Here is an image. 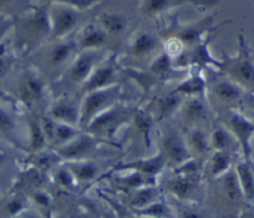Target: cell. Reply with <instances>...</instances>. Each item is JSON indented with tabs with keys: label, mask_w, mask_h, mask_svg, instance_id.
<instances>
[{
	"label": "cell",
	"mask_w": 254,
	"mask_h": 218,
	"mask_svg": "<svg viewBox=\"0 0 254 218\" xmlns=\"http://www.w3.org/2000/svg\"><path fill=\"white\" fill-rule=\"evenodd\" d=\"M216 69L246 92H254V56L242 34L238 36V50L236 55H224L222 60L217 61Z\"/></svg>",
	"instance_id": "6da1fadb"
},
{
	"label": "cell",
	"mask_w": 254,
	"mask_h": 218,
	"mask_svg": "<svg viewBox=\"0 0 254 218\" xmlns=\"http://www.w3.org/2000/svg\"><path fill=\"white\" fill-rule=\"evenodd\" d=\"M121 96V84L85 94L81 105H80V112H81L80 129L85 130L95 117L119 104Z\"/></svg>",
	"instance_id": "7a4b0ae2"
},
{
	"label": "cell",
	"mask_w": 254,
	"mask_h": 218,
	"mask_svg": "<svg viewBox=\"0 0 254 218\" xmlns=\"http://www.w3.org/2000/svg\"><path fill=\"white\" fill-rule=\"evenodd\" d=\"M221 122L233 135L239 151L243 155V160L251 161L253 153L252 141L254 137V120L247 117L237 109H229L224 111Z\"/></svg>",
	"instance_id": "3957f363"
},
{
	"label": "cell",
	"mask_w": 254,
	"mask_h": 218,
	"mask_svg": "<svg viewBox=\"0 0 254 218\" xmlns=\"http://www.w3.org/2000/svg\"><path fill=\"white\" fill-rule=\"evenodd\" d=\"M133 110L126 109L122 105H115L111 109L95 117L86 126L85 132L97 137V139L106 140L112 139L117 130L127 122V120H132Z\"/></svg>",
	"instance_id": "277c9868"
},
{
	"label": "cell",
	"mask_w": 254,
	"mask_h": 218,
	"mask_svg": "<svg viewBox=\"0 0 254 218\" xmlns=\"http://www.w3.org/2000/svg\"><path fill=\"white\" fill-rule=\"evenodd\" d=\"M105 142L111 144V141H105V140L97 139V137L82 131L74 140L63 145L60 147L55 148V155L60 160H65L66 162L89 160L99 150L100 145L105 144Z\"/></svg>",
	"instance_id": "5b68a950"
},
{
	"label": "cell",
	"mask_w": 254,
	"mask_h": 218,
	"mask_svg": "<svg viewBox=\"0 0 254 218\" xmlns=\"http://www.w3.org/2000/svg\"><path fill=\"white\" fill-rule=\"evenodd\" d=\"M49 18L51 25V40H63L75 30L81 20V10L61 4H50Z\"/></svg>",
	"instance_id": "8992f818"
},
{
	"label": "cell",
	"mask_w": 254,
	"mask_h": 218,
	"mask_svg": "<svg viewBox=\"0 0 254 218\" xmlns=\"http://www.w3.org/2000/svg\"><path fill=\"white\" fill-rule=\"evenodd\" d=\"M244 95L246 91L227 77L214 80L207 85V100L217 102L219 106L227 107V110L236 109L237 105H242Z\"/></svg>",
	"instance_id": "52a82bcc"
},
{
	"label": "cell",
	"mask_w": 254,
	"mask_h": 218,
	"mask_svg": "<svg viewBox=\"0 0 254 218\" xmlns=\"http://www.w3.org/2000/svg\"><path fill=\"white\" fill-rule=\"evenodd\" d=\"M160 151L165 156L166 162L175 167H180L183 163L192 160V155L187 147L185 136L178 132V130H168L163 135Z\"/></svg>",
	"instance_id": "ba28073f"
},
{
	"label": "cell",
	"mask_w": 254,
	"mask_h": 218,
	"mask_svg": "<svg viewBox=\"0 0 254 218\" xmlns=\"http://www.w3.org/2000/svg\"><path fill=\"white\" fill-rule=\"evenodd\" d=\"M101 59V50L80 51L76 58L70 64L67 76L72 84L84 85L97 68Z\"/></svg>",
	"instance_id": "9c48e42d"
},
{
	"label": "cell",
	"mask_w": 254,
	"mask_h": 218,
	"mask_svg": "<svg viewBox=\"0 0 254 218\" xmlns=\"http://www.w3.org/2000/svg\"><path fill=\"white\" fill-rule=\"evenodd\" d=\"M212 23H213V18H207L203 20L198 21V23L190 24V25L185 26H177V28H172L170 30V36L167 40H175L186 49H192L194 45L201 43L203 40V35L206 31L211 29Z\"/></svg>",
	"instance_id": "30bf717a"
},
{
	"label": "cell",
	"mask_w": 254,
	"mask_h": 218,
	"mask_svg": "<svg viewBox=\"0 0 254 218\" xmlns=\"http://www.w3.org/2000/svg\"><path fill=\"white\" fill-rule=\"evenodd\" d=\"M121 69L117 66V63L115 59H110L105 64L97 66L91 74V76L86 80L84 85H82V90H84V95L87 92L96 91V90L106 89V87L114 86V85L119 84L117 81V75Z\"/></svg>",
	"instance_id": "8fae6325"
},
{
	"label": "cell",
	"mask_w": 254,
	"mask_h": 218,
	"mask_svg": "<svg viewBox=\"0 0 254 218\" xmlns=\"http://www.w3.org/2000/svg\"><path fill=\"white\" fill-rule=\"evenodd\" d=\"M24 31L28 33L33 40L40 41L51 38V25L49 18V6L46 4L34 9L23 23Z\"/></svg>",
	"instance_id": "7c38bea8"
},
{
	"label": "cell",
	"mask_w": 254,
	"mask_h": 218,
	"mask_svg": "<svg viewBox=\"0 0 254 218\" xmlns=\"http://www.w3.org/2000/svg\"><path fill=\"white\" fill-rule=\"evenodd\" d=\"M41 124H43L44 131L48 139V144H50L55 148L67 144L82 132L80 127L60 124L51 120L49 116L41 117Z\"/></svg>",
	"instance_id": "4fadbf2b"
},
{
	"label": "cell",
	"mask_w": 254,
	"mask_h": 218,
	"mask_svg": "<svg viewBox=\"0 0 254 218\" xmlns=\"http://www.w3.org/2000/svg\"><path fill=\"white\" fill-rule=\"evenodd\" d=\"M183 122L188 127L199 126L209 116V102L206 96L187 97L180 109Z\"/></svg>",
	"instance_id": "5bb4252c"
},
{
	"label": "cell",
	"mask_w": 254,
	"mask_h": 218,
	"mask_svg": "<svg viewBox=\"0 0 254 218\" xmlns=\"http://www.w3.org/2000/svg\"><path fill=\"white\" fill-rule=\"evenodd\" d=\"M46 94V84L43 77L33 71H26L19 85L20 99L26 105H35L44 99Z\"/></svg>",
	"instance_id": "9a60e30c"
},
{
	"label": "cell",
	"mask_w": 254,
	"mask_h": 218,
	"mask_svg": "<svg viewBox=\"0 0 254 218\" xmlns=\"http://www.w3.org/2000/svg\"><path fill=\"white\" fill-rule=\"evenodd\" d=\"M48 116L60 124L80 127V106L69 99L56 100L49 109Z\"/></svg>",
	"instance_id": "2e32d148"
},
{
	"label": "cell",
	"mask_w": 254,
	"mask_h": 218,
	"mask_svg": "<svg viewBox=\"0 0 254 218\" xmlns=\"http://www.w3.org/2000/svg\"><path fill=\"white\" fill-rule=\"evenodd\" d=\"M110 36L102 30L99 24H89L85 26L75 40L77 50H101L109 41Z\"/></svg>",
	"instance_id": "e0dca14e"
},
{
	"label": "cell",
	"mask_w": 254,
	"mask_h": 218,
	"mask_svg": "<svg viewBox=\"0 0 254 218\" xmlns=\"http://www.w3.org/2000/svg\"><path fill=\"white\" fill-rule=\"evenodd\" d=\"M183 101H185V97L177 94L175 90H172V91L161 95L160 97L156 99L155 104H153V111L155 112L153 114L151 112V114H152L155 121H163L177 111H180Z\"/></svg>",
	"instance_id": "ac0fdd59"
},
{
	"label": "cell",
	"mask_w": 254,
	"mask_h": 218,
	"mask_svg": "<svg viewBox=\"0 0 254 218\" xmlns=\"http://www.w3.org/2000/svg\"><path fill=\"white\" fill-rule=\"evenodd\" d=\"M77 50L76 43L72 40H58L48 51L46 63L51 69H59L67 64Z\"/></svg>",
	"instance_id": "d6986e66"
},
{
	"label": "cell",
	"mask_w": 254,
	"mask_h": 218,
	"mask_svg": "<svg viewBox=\"0 0 254 218\" xmlns=\"http://www.w3.org/2000/svg\"><path fill=\"white\" fill-rule=\"evenodd\" d=\"M185 140L192 157L193 156L199 157V156L208 155L209 152H212L209 135H207V132L202 127H188Z\"/></svg>",
	"instance_id": "ffe728a7"
},
{
	"label": "cell",
	"mask_w": 254,
	"mask_h": 218,
	"mask_svg": "<svg viewBox=\"0 0 254 218\" xmlns=\"http://www.w3.org/2000/svg\"><path fill=\"white\" fill-rule=\"evenodd\" d=\"M207 85L208 81L203 77L201 73H193L185 80L177 84L175 87V91L177 94L182 95L185 99L187 97H203L207 95Z\"/></svg>",
	"instance_id": "44dd1931"
},
{
	"label": "cell",
	"mask_w": 254,
	"mask_h": 218,
	"mask_svg": "<svg viewBox=\"0 0 254 218\" xmlns=\"http://www.w3.org/2000/svg\"><path fill=\"white\" fill-rule=\"evenodd\" d=\"M209 142H211L212 151H227V152L233 153L234 150H239L238 144L234 140L233 135L222 122L214 124L209 135Z\"/></svg>",
	"instance_id": "7402d4cb"
},
{
	"label": "cell",
	"mask_w": 254,
	"mask_h": 218,
	"mask_svg": "<svg viewBox=\"0 0 254 218\" xmlns=\"http://www.w3.org/2000/svg\"><path fill=\"white\" fill-rule=\"evenodd\" d=\"M166 165H167V162H166L165 156L160 151L157 155L152 156V157L132 161L131 163L121 166V168H124V170H132L135 172L148 176V177H155L156 175H158L162 171V168Z\"/></svg>",
	"instance_id": "603a6c76"
},
{
	"label": "cell",
	"mask_w": 254,
	"mask_h": 218,
	"mask_svg": "<svg viewBox=\"0 0 254 218\" xmlns=\"http://www.w3.org/2000/svg\"><path fill=\"white\" fill-rule=\"evenodd\" d=\"M158 48V40L153 34L141 31L132 39L128 48V53L133 58H146L150 56Z\"/></svg>",
	"instance_id": "cb8c5ba5"
},
{
	"label": "cell",
	"mask_w": 254,
	"mask_h": 218,
	"mask_svg": "<svg viewBox=\"0 0 254 218\" xmlns=\"http://www.w3.org/2000/svg\"><path fill=\"white\" fill-rule=\"evenodd\" d=\"M239 186L247 200L254 201V171L252 168L251 161H238L234 166Z\"/></svg>",
	"instance_id": "d4e9b609"
},
{
	"label": "cell",
	"mask_w": 254,
	"mask_h": 218,
	"mask_svg": "<svg viewBox=\"0 0 254 218\" xmlns=\"http://www.w3.org/2000/svg\"><path fill=\"white\" fill-rule=\"evenodd\" d=\"M186 3L201 4L199 0H143L141 11L145 16H156Z\"/></svg>",
	"instance_id": "484cf974"
},
{
	"label": "cell",
	"mask_w": 254,
	"mask_h": 218,
	"mask_svg": "<svg viewBox=\"0 0 254 218\" xmlns=\"http://www.w3.org/2000/svg\"><path fill=\"white\" fill-rule=\"evenodd\" d=\"M29 126V150L34 153L43 152L48 145L45 131H44L41 119L30 117L28 122Z\"/></svg>",
	"instance_id": "4316f807"
},
{
	"label": "cell",
	"mask_w": 254,
	"mask_h": 218,
	"mask_svg": "<svg viewBox=\"0 0 254 218\" xmlns=\"http://www.w3.org/2000/svg\"><path fill=\"white\" fill-rule=\"evenodd\" d=\"M97 21L100 28L109 36H120L128 25V20L125 16L115 13H102L97 18Z\"/></svg>",
	"instance_id": "83f0119b"
},
{
	"label": "cell",
	"mask_w": 254,
	"mask_h": 218,
	"mask_svg": "<svg viewBox=\"0 0 254 218\" xmlns=\"http://www.w3.org/2000/svg\"><path fill=\"white\" fill-rule=\"evenodd\" d=\"M132 121L135 125L136 131L138 132L141 139L143 140L145 145L147 147L151 146V135H152V129H153V119L152 114L146 110L141 109H135L133 110L132 115Z\"/></svg>",
	"instance_id": "f1b7e54d"
},
{
	"label": "cell",
	"mask_w": 254,
	"mask_h": 218,
	"mask_svg": "<svg viewBox=\"0 0 254 218\" xmlns=\"http://www.w3.org/2000/svg\"><path fill=\"white\" fill-rule=\"evenodd\" d=\"M66 167L72 173L75 180L82 181V182H89L99 175V166L91 160L70 161L66 163Z\"/></svg>",
	"instance_id": "f546056e"
},
{
	"label": "cell",
	"mask_w": 254,
	"mask_h": 218,
	"mask_svg": "<svg viewBox=\"0 0 254 218\" xmlns=\"http://www.w3.org/2000/svg\"><path fill=\"white\" fill-rule=\"evenodd\" d=\"M221 178L222 190H223V193L226 195L227 200H228L229 202H239L244 196L241 190V186H239L238 178H237L234 168H231L228 172H226L223 176H221Z\"/></svg>",
	"instance_id": "4dcf8cb0"
},
{
	"label": "cell",
	"mask_w": 254,
	"mask_h": 218,
	"mask_svg": "<svg viewBox=\"0 0 254 218\" xmlns=\"http://www.w3.org/2000/svg\"><path fill=\"white\" fill-rule=\"evenodd\" d=\"M233 165V153L227 151H212L211 173L213 177H221L228 172Z\"/></svg>",
	"instance_id": "1f68e13d"
},
{
	"label": "cell",
	"mask_w": 254,
	"mask_h": 218,
	"mask_svg": "<svg viewBox=\"0 0 254 218\" xmlns=\"http://www.w3.org/2000/svg\"><path fill=\"white\" fill-rule=\"evenodd\" d=\"M173 68H175V66H173L172 58H171L166 51H162V53L151 63L148 71H150L151 74L155 75L158 80H162L170 76Z\"/></svg>",
	"instance_id": "d6a6232c"
},
{
	"label": "cell",
	"mask_w": 254,
	"mask_h": 218,
	"mask_svg": "<svg viewBox=\"0 0 254 218\" xmlns=\"http://www.w3.org/2000/svg\"><path fill=\"white\" fill-rule=\"evenodd\" d=\"M124 71L126 73V75L131 77V79H135L136 82L140 85L141 89L145 92H148L152 90V87L155 86L156 82L158 81L157 77L153 74H151L150 71H141V70H135V69H124Z\"/></svg>",
	"instance_id": "836d02e7"
},
{
	"label": "cell",
	"mask_w": 254,
	"mask_h": 218,
	"mask_svg": "<svg viewBox=\"0 0 254 218\" xmlns=\"http://www.w3.org/2000/svg\"><path fill=\"white\" fill-rule=\"evenodd\" d=\"M193 177H186V176H181V177L176 178V180L170 182V190L172 191L175 195L180 196V197H185V196L190 195L193 190Z\"/></svg>",
	"instance_id": "e575fe53"
},
{
	"label": "cell",
	"mask_w": 254,
	"mask_h": 218,
	"mask_svg": "<svg viewBox=\"0 0 254 218\" xmlns=\"http://www.w3.org/2000/svg\"><path fill=\"white\" fill-rule=\"evenodd\" d=\"M16 125L13 116L6 110L0 107V134L8 139H14Z\"/></svg>",
	"instance_id": "d590c367"
},
{
	"label": "cell",
	"mask_w": 254,
	"mask_h": 218,
	"mask_svg": "<svg viewBox=\"0 0 254 218\" xmlns=\"http://www.w3.org/2000/svg\"><path fill=\"white\" fill-rule=\"evenodd\" d=\"M141 213L147 217L152 218H171L170 216V210H168L167 206L165 205L161 201H155L151 205L146 206L145 208H141Z\"/></svg>",
	"instance_id": "8d00e7d4"
},
{
	"label": "cell",
	"mask_w": 254,
	"mask_h": 218,
	"mask_svg": "<svg viewBox=\"0 0 254 218\" xmlns=\"http://www.w3.org/2000/svg\"><path fill=\"white\" fill-rule=\"evenodd\" d=\"M156 201V191L153 188H145V190H140L132 198V206L137 207L138 210L145 208L146 206L151 205Z\"/></svg>",
	"instance_id": "74e56055"
},
{
	"label": "cell",
	"mask_w": 254,
	"mask_h": 218,
	"mask_svg": "<svg viewBox=\"0 0 254 218\" xmlns=\"http://www.w3.org/2000/svg\"><path fill=\"white\" fill-rule=\"evenodd\" d=\"M46 5L50 4H61V5H67L77 10H85V9L91 8L94 4H96L100 0H44Z\"/></svg>",
	"instance_id": "f35d334b"
},
{
	"label": "cell",
	"mask_w": 254,
	"mask_h": 218,
	"mask_svg": "<svg viewBox=\"0 0 254 218\" xmlns=\"http://www.w3.org/2000/svg\"><path fill=\"white\" fill-rule=\"evenodd\" d=\"M58 181L60 182V185H63L64 187H74V181L75 177L72 176V173L70 172L69 168H63L58 172Z\"/></svg>",
	"instance_id": "ab89813d"
},
{
	"label": "cell",
	"mask_w": 254,
	"mask_h": 218,
	"mask_svg": "<svg viewBox=\"0 0 254 218\" xmlns=\"http://www.w3.org/2000/svg\"><path fill=\"white\" fill-rule=\"evenodd\" d=\"M10 66H11V61L9 60L4 54L0 53V79L8 74L9 70H10Z\"/></svg>",
	"instance_id": "60d3db41"
},
{
	"label": "cell",
	"mask_w": 254,
	"mask_h": 218,
	"mask_svg": "<svg viewBox=\"0 0 254 218\" xmlns=\"http://www.w3.org/2000/svg\"><path fill=\"white\" fill-rule=\"evenodd\" d=\"M13 20L11 19H8V18H3L0 19V40L4 38V35H5L6 33L9 31V29L13 26Z\"/></svg>",
	"instance_id": "b9f144b4"
},
{
	"label": "cell",
	"mask_w": 254,
	"mask_h": 218,
	"mask_svg": "<svg viewBox=\"0 0 254 218\" xmlns=\"http://www.w3.org/2000/svg\"><path fill=\"white\" fill-rule=\"evenodd\" d=\"M242 106L254 112V92H246L243 101H242Z\"/></svg>",
	"instance_id": "7bdbcfd3"
},
{
	"label": "cell",
	"mask_w": 254,
	"mask_h": 218,
	"mask_svg": "<svg viewBox=\"0 0 254 218\" xmlns=\"http://www.w3.org/2000/svg\"><path fill=\"white\" fill-rule=\"evenodd\" d=\"M35 201L39 203V205H41V206H48L49 205L48 196L44 195V193H36Z\"/></svg>",
	"instance_id": "ee69618b"
},
{
	"label": "cell",
	"mask_w": 254,
	"mask_h": 218,
	"mask_svg": "<svg viewBox=\"0 0 254 218\" xmlns=\"http://www.w3.org/2000/svg\"><path fill=\"white\" fill-rule=\"evenodd\" d=\"M242 218H254V206H251L242 213Z\"/></svg>",
	"instance_id": "f6af8a7d"
},
{
	"label": "cell",
	"mask_w": 254,
	"mask_h": 218,
	"mask_svg": "<svg viewBox=\"0 0 254 218\" xmlns=\"http://www.w3.org/2000/svg\"><path fill=\"white\" fill-rule=\"evenodd\" d=\"M20 210H21V205L19 202H16V201H14V202H11L10 205H9V211H10L11 213H16Z\"/></svg>",
	"instance_id": "bcb514c9"
},
{
	"label": "cell",
	"mask_w": 254,
	"mask_h": 218,
	"mask_svg": "<svg viewBox=\"0 0 254 218\" xmlns=\"http://www.w3.org/2000/svg\"><path fill=\"white\" fill-rule=\"evenodd\" d=\"M182 218H201V216H199L198 213L190 212V211H187V212H183Z\"/></svg>",
	"instance_id": "7dc6e473"
},
{
	"label": "cell",
	"mask_w": 254,
	"mask_h": 218,
	"mask_svg": "<svg viewBox=\"0 0 254 218\" xmlns=\"http://www.w3.org/2000/svg\"><path fill=\"white\" fill-rule=\"evenodd\" d=\"M9 1H10V0H0V4H6L9 3Z\"/></svg>",
	"instance_id": "c3c4849f"
},
{
	"label": "cell",
	"mask_w": 254,
	"mask_h": 218,
	"mask_svg": "<svg viewBox=\"0 0 254 218\" xmlns=\"http://www.w3.org/2000/svg\"><path fill=\"white\" fill-rule=\"evenodd\" d=\"M23 218H35V217H33V216H25V217H23Z\"/></svg>",
	"instance_id": "681fc988"
},
{
	"label": "cell",
	"mask_w": 254,
	"mask_h": 218,
	"mask_svg": "<svg viewBox=\"0 0 254 218\" xmlns=\"http://www.w3.org/2000/svg\"><path fill=\"white\" fill-rule=\"evenodd\" d=\"M1 162H3V157H1V155H0V165H1Z\"/></svg>",
	"instance_id": "f907efd6"
}]
</instances>
